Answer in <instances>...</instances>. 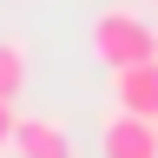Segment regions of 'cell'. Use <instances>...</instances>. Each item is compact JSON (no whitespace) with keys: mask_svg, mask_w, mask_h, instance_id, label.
I'll return each mask as SVG.
<instances>
[{"mask_svg":"<svg viewBox=\"0 0 158 158\" xmlns=\"http://www.w3.org/2000/svg\"><path fill=\"white\" fill-rule=\"evenodd\" d=\"M112 106L138 112V118H158V59H138V66L112 73Z\"/></svg>","mask_w":158,"mask_h":158,"instance_id":"3957f363","label":"cell"},{"mask_svg":"<svg viewBox=\"0 0 158 158\" xmlns=\"http://www.w3.org/2000/svg\"><path fill=\"white\" fill-rule=\"evenodd\" d=\"M92 53H99L106 73H118V66H138V59H158V33H152L138 13L106 7V13L92 20Z\"/></svg>","mask_w":158,"mask_h":158,"instance_id":"6da1fadb","label":"cell"},{"mask_svg":"<svg viewBox=\"0 0 158 158\" xmlns=\"http://www.w3.org/2000/svg\"><path fill=\"white\" fill-rule=\"evenodd\" d=\"M13 118H20V112L7 106V99H0V152H7V145H13Z\"/></svg>","mask_w":158,"mask_h":158,"instance_id":"8992f818","label":"cell"},{"mask_svg":"<svg viewBox=\"0 0 158 158\" xmlns=\"http://www.w3.org/2000/svg\"><path fill=\"white\" fill-rule=\"evenodd\" d=\"M99 158H158V118L112 112L99 125Z\"/></svg>","mask_w":158,"mask_h":158,"instance_id":"7a4b0ae2","label":"cell"},{"mask_svg":"<svg viewBox=\"0 0 158 158\" xmlns=\"http://www.w3.org/2000/svg\"><path fill=\"white\" fill-rule=\"evenodd\" d=\"M152 7H158V0H152Z\"/></svg>","mask_w":158,"mask_h":158,"instance_id":"52a82bcc","label":"cell"},{"mask_svg":"<svg viewBox=\"0 0 158 158\" xmlns=\"http://www.w3.org/2000/svg\"><path fill=\"white\" fill-rule=\"evenodd\" d=\"M13 158H79V145L53 118H13Z\"/></svg>","mask_w":158,"mask_h":158,"instance_id":"277c9868","label":"cell"},{"mask_svg":"<svg viewBox=\"0 0 158 158\" xmlns=\"http://www.w3.org/2000/svg\"><path fill=\"white\" fill-rule=\"evenodd\" d=\"M20 92H27V53H20L13 40H0V99L20 106Z\"/></svg>","mask_w":158,"mask_h":158,"instance_id":"5b68a950","label":"cell"}]
</instances>
